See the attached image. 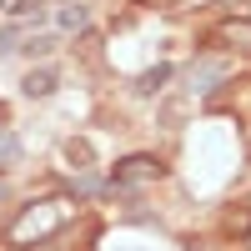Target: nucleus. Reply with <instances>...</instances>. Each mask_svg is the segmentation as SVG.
I'll use <instances>...</instances> for the list:
<instances>
[{
    "label": "nucleus",
    "mask_w": 251,
    "mask_h": 251,
    "mask_svg": "<svg viewBox=\"0 0 251 251\" xmlns=\"http://www.w3.org/2000/svg\"><path fill=\"white\" fill-rule=\"evenodd\" d=\"M60 221H66V201H30L25 211L15 216V226L5 231V241H10V246H30V236L60 231Z\"/></svg>",
    "instance_id": "nucleus-1"
},
{
    "label": "nucleus",
    "mask_w": 251,
    "mask_h": 251,
    "mask_svg": "<svg viewBox=\"0 0 251 251\" xmlns=\"http://www.w3.org/2000/svg\"><path fill=\"white\" fill-rule=\"evenodd\" d=\"M161 171L166 166L156 161V156H126V161H116V171H111V186H146V181H161Z\"/></svg>",
    "instance_id": "nucleus-2"
},
{
    "label": "nucleus",
    "mask_w": 251,
    "mask_h": 251,
    "mask_svg": "<svg viewBox=\"0 0 251 251\" xmlns=\"http://www.w3.org/2000/svg\"><path fill=\"white\" fill-rule=\"evenodd\" d=\"M211 40H216V46H226V50H236V55H251V15H231V20H221Z\"/></svg>",
    "instance_id": "nucleus-3"
},
{
    "label": "nucleus",
    "mask_w": 251,
    "mask_h": 251,
    "mask_svg": "<svg viewBox=\"0 0 251 251\" xmlns=\"http://www.w3.org/2000/svg\"><path fill=\"white\" fill-rule=\"evenodd\" d=\"M231 71H236V66H231V60H226V55H206L201 66H191V91H196V96L216 91V80H226Z\"/></svg>",
    "instance_id": "nucleus-4"
},
{
    "label": "nucleus",
    "mask_w": 251,
    "mask_h": 251,
    "mask_svg": "<svg viewBox=\"0 0 251 251\" xmlns=\"http://www.w3.org/2000/svg\"><path fill=\"white\" fill-rule=\"evenodd\" d=\"M55 80H60V75H55L50 66H40V71H25V96H30V100H35V96H50V91H55Z\"/></svg>",
    "instance_id": "nucleus-5"
},
{
    "label": "nucleus",
    "mask_w": 251,
    "mask_h": 251,
    "mask_svg": "<svg viewBox=\"0 0 251 251\" xmlns=\"http://www.w3.org/2000/svg\"><path fill=\"white\" fill-rule=\"evenodd\" d=\"M60 30H86V20H91V10L80 5V0H66V5H60Z\"/></svg>",
    "instance_id": "nucleus-6"
},
{
    "label": "nucleus",
    "mask_w": 251,
    "mask_h": 251,
    "mask_svg": "<svg viewBox=\"0 0 251 251\" xmlns=\"http://www.w3.org/2000/svg\"><path fill=\"white\" fill-rule=\"evenodd\" d=\"M40 10H46V0H10L15 20H40Z\"/></svg>",
    "instance_id": "nucleus-7"
},
{
    "label": "nucleus",
    "mask_w": 251,
    "mask_h": 251,
    "mask_svg": "<svg viewBox=\"0 0 251 251\" xmlns=\"http://www.w3.org/2000/svg\"><path fill=\"white\" fill-rule=\"evenodd\" d=\"M15 156H20V146H15V136L5 131V126H0V166H10Z\"/></svg>",
    "instance_id": "nucleus-8"
},
{
    "label": "nucleus",
    "mask_w": 251,
    "mask_h": 251,
    "mask_svg": "<svg viewBox=\"0 0 251 251\" xmlns=\"http://www.w3.org/2000/svg\"><path fill=\"white\" fill-rule=\"evenodd\" d=\"M161 80H171V66H156L141 75V91H161Z\"/></svg>",
    "instance_id": "nucleus-9"
},
{
    "label": "nucleus",
    "mask_w": 251,
    "mask_h": 251,
    "mask_svg": "<svg viewBox=\"0 0 251 251\" xmlns=\"http://www.w3.org/2000/svg\"><path fill=\"white\" fill-rule=\"evenodd\" d=\"M0 126H5V106H0Z\"/></svg>",
    "instance_id": "nucleus-10"
}]
</instances>
